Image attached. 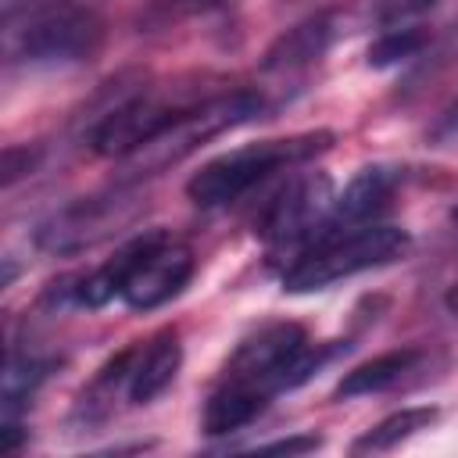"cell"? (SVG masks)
Instances as JSON below:
<instances>
[{"instance_id": "cell-15", "label": "cell", "mask_w": 458, "mask_h": 458, "mask_svg": "<svg viewBox=\"0 0 458 458\" xmlns=\"http://www.w3.org/2000/svg\"><path fill=\"white\" fill-rule=\"evenodd\" d=\"M50 376V361L32 358V354H7L4 361V411L14 415L36 390L39 383Z\"/></svg>"}, {"instance_id": "cell-10", "label": "cell", "mask_w": 458, "mask_h": 458, "mask_svg": "<svg viewBox=\"0 0 458 458\" xmlns=\"http://www.w3.org/2000/svg\"><path fill=\"white\" fill-rule=\"evenodd\" d=\"M394 190H397V172L394 168H386V165H365V168H358V175L333 200V211H329V218L322 222L318 233H329V229H358V225L376 222L383 215V208L390 204Z\"/></svg>"}, {"instance_id": "cell-16", "label": "cell", "mask_w": 458, "mask_h": 458, "mask_svg": "<svg viewBox=\"0 0 458 458\" xmlns=\"http://www.w3.org/2000/svg\"><path fill=\"white\" fill-rule=\"evenodd\" d=\"M426 47H429V29H422V25H394L369 47V64L372 68H394V64H401L408 57H419Z\"/></svg>"}, {"instance_id": "cell-8", "label": "cell", "mask_w": 458, "mask_h": 458, "mask_svg": "<svg viewBox=\"0 0 458 458\" xmlns=\"http://www.w3.org/2000/svg\"><path fill=\"white\" fill-rule=\"evenodd\" d=\"M132 215H136V204L125 193L82 197V200L68 204L64 211H57L54 218H47L36 233V243L54 254H72V250L93 247L104 236L118 233V225H125Z\"/></svg>"}, {"instance_id": "cell-24", "label": "cell", "mask_w": 458, "mask_h": 458, "mask_svg": "<svg viewBox=\"0 0 458 458\" xmlns=\"http://www.w3.org/2000/svg\"><path fill=\"white\" fill-rule=\"evenodd\" d=\"M451 218H454V222H458V208H454V211H451Z\"/></svg>"}, {"instance_id": "cell-4", "label": "cell", "mask_w": 458, "mask_h": 458, "mask_svg": "<svg viewBox=\"0 0 458 458\" xmlns=\"http://www.w3.org/2000/svg\"><path fill=\"white\" fill-rule=\"evenodd\" d=\"M411 236L390 222H369L358 229H329L318 233L286 268L283 290L286 293H315L340 279H351L365 268H379L408 250Z\"/></svg>"}, {"instance_id": "cell-21", "label": "cell", "mask_w": 458, "mask_h": 458, "mask_svg": "<svg viewBox=\"0 0 458 458\" xmlns=\"http://www.w3.org/2000/svg\"><path fill=\"white\" fill-rule=\"evenodd\" d=\"M429 136H433L437 143H444V140H454V136H458V100H454V104L437 118V125L429 129Z\"/></svg>"}, {"instance_id": "cell-3", "label": "cell", "mask_w": 458, "mask_h": 458, "mask_svg": "<svg viewBox=\"0 0 458 458\" xmlns=\"http://www.w3.org/2000/svg\"><path fill=\"white\" fill-rule=\"evenodd\" d=\"M333 140H336V132L311 129V132H293V136H276V140H258V143L236 147V150L218 154L208 165H200L190 175V182H186V197L197 208L233 204L247 190H254L258 182H265L268 175L318 157L322 150L333 147Z\"/></svg>"}, {"instance_id": "cell-13", "label": "cell", "mask_w": 458, "mask_h": 458, "mask_svg": "<svg viewBox=\"0 0 458 458\" xmlns=\"http://www.w3.org/2000/svg\"><path fill=\"white\" fill-rule=\"evenodd\" d=\"M422 351L419 347H397V351H383L361 365H354L351 372L340 376L333 397L344 401V397H365V394H383L390 386H397L408 372H415Z\"/></svg>"}, {"instance_id": "cell-7", "label": "cell", "mask_w": 458, "mask_h": 458, "mask_svg": "<svg viewBox=\"0 0 458 458\" xmlns=\"http://www.w3.org/2000/svg\"><path fill=\"white\" fill-rule=\"evenodd\" d=\"M186 107L190 104H175L165 93H136V97H125L122 104H114V107H107L100 114L97 129L89 132V147L100 157L125 161L143 143H150L161 129H168Z\"/></svg>"}, {"instance_id": "cell-1", "label": "cell", "mask_w": 458, "mask_h": 458, "mask_svg": "<svg viewBox=\"0 0 458 458\" xmlns=\"http://www.w3.org/2000/svg\"><path fill=\"white\" fill-rule=\"evenodd\" d=\"M304 347L308 336L297 322H268L243 336L222 365L215 390L208 394L200 415L204 433L225 437L250 426L268 408V401L286 390V376Z\"/></svg>"}, {"instance_id": "cell-20", "label": "cell", "mask_w": 458, "mask_h": 458, "mask_svg": "<svg viewBox=\"0 0 458 458\" xmlns=\"http://www.w3.org/2000/svg\"><path fill=\"white\" fill-rule=\"evenodd\" d=\"M318 447H322V437H315V433H297V437H286V440L258 444L254 451H258V454H308V451H318Z\"/></svg>"}, {"instance_id": "cell-18", "label": "cell", "mask_w": 458, "mask_h": 458, "mask_svg": "<svg viewBox=\"0 0 458 458\" xmlns=\"http://www.w3.org/2000/svg\"><path fill=\"white\" fill-rule=\"evenodd\" d=\"M36 161H39V147L32 143H11V147H4V154H0V182H4V190H11L18 179H25L32 168H36Z\"/></svg>"}, {"instance_id": "cell-5", "label": "cell", "mask_w": 458, "mask_h": 458, "mask_svg": "<svg viewBox=\"0 0 458 458\" xmlns=\"http://www.w3.org/2000/svg\"><path fill=\"white\" fill-rule=\"evenodd\" d=\"M265 97L258 89H229V93H215L208 100L190 104L168 129H161L150 143H143L136 154H129L122 161L125 179H143V175H157L179 161H186L190 154H197L204 143L218 140L222 132L247 125L261 114Z\"/></svg>"}, {"instance_id": "cell-23", "label": "cell", "mask_w": 458, "mask_h": 458, "mask_svg": "<svg viewBox=\"0 0 458 458\" xmlns=\"http://www.w3.org/2000/svg\"><path fill=\"white\" fill-rule=\"evenodd\" d=\"M444 304H447L451 311H458V283H454V286H451V290L444 293Z\"/></svg>"}, {"instance_id": "cell-19", "label": "cell", "mask_w": 458, "mask_h": 458, "mask_svg": "<svg viewBox=\"0 0 458 458\" xmlns=\"http://www.w3.org/2000/svg\"><path fill=\"white\" fill-rule=\"evenodd\" d=\"M433 4L437 0H372V18L386 29H394V25H404L408 18L429 11Z\"/></svg>"}, {"instance_id": "cell-22", "label": "cell", "mask_w": 458, "mask_h": 458, "mask_svg": "<svg viewBox=\"0 0 458 458\" xmlns=\"http://www.w3.org/2000/svg\"><path fill=\"white\" fill-rule=\"evenodd\" d=\"M25 437H29V429H21V426L7 415V422H4V429H0V447H4L7 454H14V451L21 447V440H25Z\"/></svg>"}, {"instance_id": "cell-12", "label": "cell", "mask_w": 458, "mask_h": 458, "mask_svg": "<svg viewBox=\"0 0 458 458\" xmlns=\"http://www.w3.org/2000/svg\"><path fill=\"white\" fill-rule=\"evenodd\" d=\"M336 39V14L318 11L304 21H297L293 29H286L283 36H276V43L265 50L261 57V72H297L315 64Z\"/></svg>"}, {"instance_id": "cell-6", "label": "cell", "mask_w": 458, "mask_h": 458, "mask_svg": "<svg viewBox=\"0 0 458 458\" xmlns=\"http://www.w3.org/2000/svg\"><path fill=\"white\" fill-rule=\"evenodd\" d=\"M333 179L326 172H297L261 204L254 233L272 250H293L297 258L318 236L322 222L333 211Z\"/></svg>"}, {"instance_id": "cell-9", "label": "cell", "mask_w": 458, "mask_h": 458, "mask_svg": "<svg viewBox=\"0 0 458 458\" xmlns=\"http://www.w3.org/2000/svg\"><path fill=\"white\" fill-rule=\"evenodd\" d=\"M193 268H197L193 250L161 229L157 240L150 243V250L132 268V276L122 290V301L132 311H154L186 290V283L193 279Z\"/></svg>"}, {"instance_id": "cell-2", "label": "cell", "mask_w": 458, "mask_h": 458, "mask_svg": "<svg viewBox=\"0 0 458 458\" xmlns=\"http://www.w3.org/2000/svg\"><path fill=\"white\" fill-rule=\"evenodd\" d=\"M104 47V18L75 0H36L4 14V61L29 68L93 61Z\"/></svg>"}, {"instance_id": "cell-17", "label": "cell", "mask_w": 458, "mask_h": 458, "mask_svg": "<svg viewBox=\"0 0 458 458\" xmlns=\"http://www.w3.org/2000/svg\"><path fill=\"white\" fill-rule=\"evenodd\" d=\"M229 4L233 0H147L143 11H140V29L143 32H161V29L179 25V21L225 11Z\"/></svg>"}, {"instance_id": "cell-11", "label": "cell", "mask_w": 458, "mask_h": 458, "mask_svg": "<svg viewBox=\"0 0 458 458\" xmlns=\"http://www.w3.org/2000/svg\"><path fill=\"white\" fill-rule=\"evenodd\" d=\"M182 369V344L175 329H161L154 333L147 344H136L132 354V369H129V386L125 397L132 404H150L154 397H161L172 379Z\"/></svg>"}, {"instance_id": "cell-14", "label": "cell", "mask_w": 458, "mask_h": 458, "mask_svg": "<svg viewBox=\"0 0 458 458\" xmlns=\"http://www.w3.org/2000/svg\"><path fill=\"white\" fill-rule=\"evenodd\" d=\"M437 419H440V408H433V404H411V408L390 411L386 419H379L376 426H369L351 444V454H383V451H394V447L408 444L411 437H419L422 429H429Z\"/></svg>"}]
</instances>
